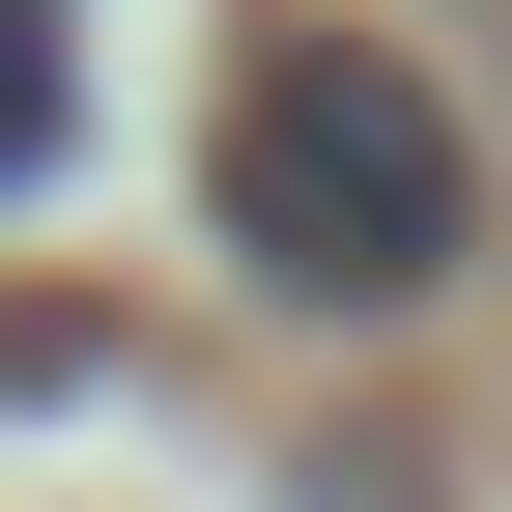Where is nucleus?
<instances>
[{
    "instance_id": "obj_1",
    "label": "nucleus",
    "mask_w": 512,
    "mask_h": 512,
    "mask_svg": "<svg viewBox=\"0 0 512 512\" xmlns=\"http://www.w3.org/2000/svg\"><path fill=\"white\" fill-rule=\"evenodd\" d=\"M200 200H228V256L285 313H427L484 256V143H456V86L399 29H256L228 114H200Z\"/></svg>"
},
{
    "instance_id": "obj_2",
    "label": "nucleus",
    "mask_w": 512,
    "mask_h": 512,
    "mask_svg": "<svg viewBox=\"0 0 512 512\" xmlns=\"http://www.w3.org/2000/svg\"><path fill=\"white\" fill-rule=\"evenodd\" d=\"M0 171H57V0H0Z\"/></svg>"
},
{
    "instance_id": "obj_3",
    "label": "nucleus",
    "mask_w": 512,
    "mask_h": 512,
    "mask_svg": "<svg viewBox=\"0 0 512 512\" xmlns=\"http://www.w3.org/2000/svg\"><path fill=\"white\" fill-rule=\"evenodd\" d=\"M456 29H484V57H512V0H456Z\"/></svg>"
}]
</instances>
